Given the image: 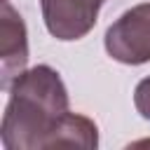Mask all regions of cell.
<instances>
[{"mask_svg":"<svg viewBox=\"0 0 150 150\" xmlns=\"http://www.w3.org/2000/svg\"><path fill=\"white\" fill-rule=\"evenodd\" d=\"M2 112L0 141L5 150H45L56 145V134L70 112V96L56 68L38 63L12 84Z\"/></svg>","mask_w":150,"mask_h":150,"instance_id":"cell-1","label":"cell"},{"mask_svg":"<svg viewBox=\"0 0 150 150\" xmlns=\"http://www.w3.org/2000/svg\"><path fill=\"white\" fill-rule=\"evenodd\" d=\"M103 47L108 56L124 66L150 63V2L122 12L105 30Z\"/></svg>","mask_w":150,"mask_h":150,"instance_id":"cell-2","label":"cell"},{"mask_svg":"<svg viewBox=\"0 0 150 150\" xmlns=\"http://www.w3.org/2000/svg\"><path fill=\"white\" fill-rule=\"evenodd\" d=\"M103 5L105 0H40V12L52 38L75 42L94 30Z\"/></svg>","mask_w":150,"mask_h":150,"instance_id":"cell-3","label":"cell"},{"mask_svg":"<svg viewBox=\"0 0 150 150\" xmlns=\"http://www.w3.org/2000/svg\"><path fill=\"white\" fill-rule=\"evenodd\" d=\"M28 63V30L21 14L9 0L0 7V87L7 91L9 84L26 70Z\"/></svg>","mask_w":150,"mask_h":150,"instance_id":"cell-4","label":"cell"},{"mask_svg":"<svg viewBox=\"0 0 150 150\" xmlns=\"http://www.w3.org/2000/svg\"><path fill=\"white\" fill-rule=\"evenodd\" d=\"M134 105H136V112L150 122V75L143 77L136 89H134Z\"/></svg>","mask_w":150,"mask_h":150,"instance_id":"cell-5","label":"cell"}]
</instances>
